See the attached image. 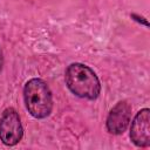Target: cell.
I'll return each mask as SVG.
<instances>
[{
  "label": "cell",
  "mask_w": 150,
  "mask_h": 150,
  "mask_svg": "<svg viewBox=\"0 0 150 150\" xmlns=\"http://www.w3.org/2000/svg\"><path fill=\"white\" fill-rule=\"evenodd\" d=\"M131 118V107L128 102L121 101L118 102L110 111L105 121L107 130L112 135H121L123 134Z\"/></svg>",
  "instance_id": "obj_4"
},
{
  "label": "cell",
  "mask_w": 150,
  "mask_h": 150,
  "mask_svg": "<svg viewBox=\"0 0 150 150\" xmlns=\"http://www.w3.org/2000/svg\"><path fill=\"white\" fill-rule=\"evenodd\" d=\"M26 108L35 118H45L53 109V96L48 84L41 79L29 80L23 88Z\"/></svg>",
  "instance_id": "obj_2"
},
{
  "label": "cell",
  "mask_w": 150,
  "mask_h": 150,
  "mask_svg": "<svg viewBox=\"0 0 150 150\" xmlns=\"http://www.w3.org/2000/svg\"><path fill=\"white\" fill-rule=\"evenodd\" d=\"M130 138L132 143L139 148L150 145V110L148 108L136 114L130 128Z\"/></svg>",
  "instance_id": "obj_5"
},
{
  "label": "cell",
  "mask_w": 150,
  "mask_h": 150,
  "mask_svg": "<svg viewBox=\"0 0 150 150\" xmlns=\"http://www.w3.org/2000/svg\"><path fill=\"white\" fill-rule=\"evenodd\" d=\"M66 83L69 90L87 100H95L101 91V84L97 75L88 66L82 63H71L66 70Z\"/></svg>",
  "instance_id": "obj_1"
},
{
  "label": "cell",
  "mask_w": 150,
  "mask_h": 150,
  "mask_svg": "<svg viewBox=\"0 0 150 150\" xmlns=\"http://www.w3.org/2000/svg\"><path fill=\"white\" fill-rule=\"evenodd\" d=\"M23 136V128L20 116L15 109L8 108L0 118V139L5 145L13 146L18 144Z\"/></svg>",
  "instance_id": "obj_3"
},
{
  "label": "cell",
  "mask_w": 150,
  "mask_h": 150,
  "mask_svg": "<svg viewBox=\"0 0 150 150\" xmlns=\"http://www.w3.org/2000/svg\"><path fill=\"white\" fill-rule=\"evenodd\" d=\"M2 64H4V57H2V52H1V49H0V70H1V68H2Z\"/></svg>",
  "instance_id": "obj_6"
}]
</instances>
